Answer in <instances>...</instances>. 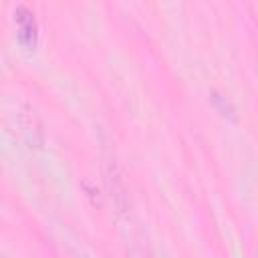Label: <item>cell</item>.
Wrapping results in <instances>:
<instances>
[{"mask_svg": "<svg viewBox=\"0 0 258 258\" xmlns=\"http://www.w3.org/2000/svg\"><path fill=\"white\" fill-rule=\"evenodd\" d=\"M16 22H18V40L24 48L32 50L36 46V38H38V26H36V18L34 14L24 8V6H18L16 8Z\"/></svg>", "mask_w": 258, "mask_h": 258, "instance_id": "1", "label": "cell"}]
</instances>
